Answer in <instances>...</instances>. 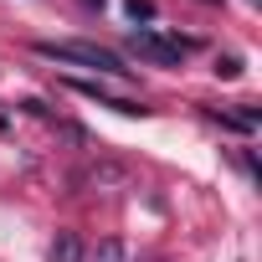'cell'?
<instances>
[{"label": "cell", "instance_id": "obj_6", "mask_svg": "<svg viewBox=\"0 0 262 262\" xmlns=\"http://www.w3.org/2000/svg\"><path fill=\"white\" fill-rule=\"evenodd\" d=\"M216 72H221V77H242V57H221Z\"/></svg>", "mask_w": 262, "mask_h": 262}, {"label": "cell", "instance_id": "obj_8", "mask_svg": "<svg viewBox=\"0 0 262 262\" xmlns=\"http://www.w3.org/2000/svg\"><path fill=\"white\" fill-rule=\"evenodd\" d=\"M0 128H6V118H0Z\"/></svg>", "mask_w": 262, "mask_h": 262}, {"label": "cell", "instance_id": "obj_5", "mask_svg": "<svg viewBox=\"0 0 262 262\" xmlns=\"http://www.w3.org/2000/svg\"><path fill=\"white\" fill-rule=\"evenodd\" d=\"M93 257H98V262H128V247H123V242H103Z\"/></svg>", "mask_w": 262, "mask_h": 262}, {"label": "cell", "instance_id": "obj_1", "mask_svg": "<svg viewBox=\"0 0 262 262\" xmlns=\"http://www.w3.org/2000/svg\"><path fill=\"white\" fill-rule=\"evenodd\" d=\"M36 52L52 57V62H72V67H93V72H108V77H128V67L113 52L93 47V41H36Z\"/></svg>", "mask_w": 262, "mask_h": 262}, {"label": "cell", "instance_id": "obj_7", "mask_svg": "<svg viewBox=\"0 0 262 262\" xmlns=\"http://www.w3.org/2000/svg\"><path fill=\"white\" fill-rule=\"evenodd\" d=\"M128 16H134V21H149L155 6H149V0H128Z\"/></svg>", "mask_w": 262, "mask_h": 262}, {"label": "cell", "instance_id": "obj_4", "mask_svg": "<svg viewBox=\"0 0 262 262\" xmlns=\"http://www.w3.org/2000/svg\"><path fill=\"white\" fill-rule=\"evenodd\" d=\"M52 262H88V247H82V236H77V231H62V236L52 242Z\"/></svg>", "mask_w": 262, "mask_h": 262}, {"label": "cell", "instance_id": "obj_2", "mask_svg": "<svg viewBox=\"0 0 262 262\" xmlns=\"http://www.w3.org/2000/svg\"><path fill=\"white\" fill-rule=\"evenodd\" d=\"M190 47H195L190 36H165V31H134V36H128V52H139L155 67H180Z\"/></svg>", "mask_w": 262, "mask_h": 262}, {"label": "cell", "instance_id": "obj_3", "mask_svg": "<svg viewBox=\"0 0 262 262\" xmlns=\"http://www.w3.org/2000/svg\"><path fill=\"white\" fill-rule=\"evenodd\" d=\"M67 88H72V93H82V98H98L103 108H118V113H128V118H134V113H144L139 103H123V98H108V93H98V82H77V77H72Z\"/></svg>", "mask_w": 262, "mask_h": 262}]
</instances>
